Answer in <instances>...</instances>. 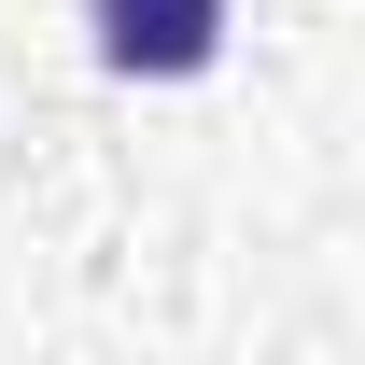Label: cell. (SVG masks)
I'll list each match as a JSON object with an SVG mask.
<instances>
[{
    "mask_svg": "<svg viewBox=\"0 0 365 365\" xmlns=\"http://www.w3.org/2000/svg\"><path fill=\"white\" fill-rule=\"evenodd\" d=\"M85 29L127 85H197L225 56V0H85Z\"/></svg>",
    "mask_w": 365,
    "mask_h": 365,
    "instance_id": "6da1fadb",
    "label": "cell"
}]
</instances>
